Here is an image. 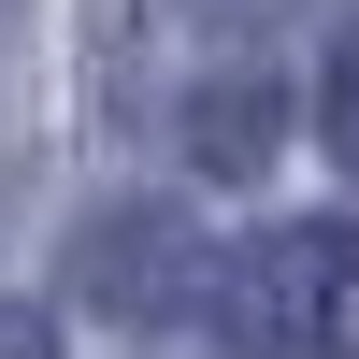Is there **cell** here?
<instances>
[{"mask_svg": "<svg viewBox=\"0 0 359 359\" xmlns=\"http://www.w3.org/2000/svg\"><path fill=\"white\" fill-rule=\"evenodd\" d=\"M216 331H230V359H359V230H331V216L259 230L216 273Z\"/></svg>", "mask_w": 359, "mask_h": 359, "instance_id": "6da1fadb", "label": "cell"}, {"mask_svg": "<svg viewBox=\"0 0 359 359\" xmlns=\"http://www.w3.org/2000/svg\"><path fill=\"white\" fill-rule=\"evenodd\" d=\"M0 359H57V316H29V302H0Z\"/></svg>", "mask_w": 359, "mask_h": 359, "instance_id": "5b68a950", "label": "cell"}, {"mask_svg": "<svg viewBox=\"0 0 359 359\" xmlns=\"http://www.w3.org/2000/svg\"><path fill=\"white\" fill-rule=\"evenodd\" d=\"M230 15H259V0H230Z\"/></svg>", "mask_w": 359, "mask_h": 359, "instance_id": "8992f818", "label": "cell"}, {"mask_svg": "<svg viewBox=\"0 0 359 359\" xmlns=\"http://www.w3.org/2000/svg\"><path fill=\"white\" fill-rule=\"evenodd\" d=\"M72 287H86L101 316H144V331H158L172 302H201V230L172 216V201H115V216H86Z\"/></svg>", "mask_w": 359, "mask_h": 359, "instance_id": "7a4b0ae2", "label": "cell"}, {"mask_svg": "<svg viewBox=\"0 0 359 359\" xmlns=\"http://www.w3.org/2000/svg\"><path fill=\"white\" fill-rule=\"evenodd\" d=\"M273 130H287V101H273L259 72H230V86H201V101H187V158H201V172H259V158H273Z\"/></svg>", "mask_w": 359, "mask_h": 359, "instance_id": "3957f363", "label": "cell"}, {"mask_svg": "<svg viewBox=\"0 0 359 359\" xmlns=\"http://www.w3.org/2000/svg\"><path fill=\"white\" fill-rule=\"evenodd\" d=\"M316 115H331V144H345V158H359V29H345V43H331V101H316Z\"/></svg>", "mask_w": 359, "mask_h": 359, "instance_id": "277c9868", "label": "cell"}]
</instances>
